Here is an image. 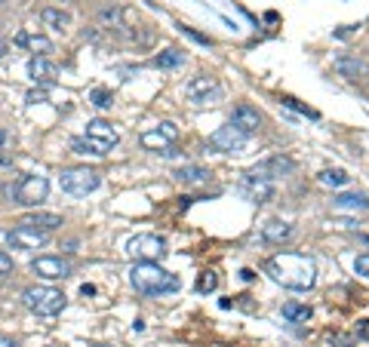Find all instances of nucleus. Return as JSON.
Segmentation results:
<instances>
[{
	"instance_id": "obj_9",
	"label": "nucleus",
	"mask_w": 369,
	"mask_h": 347,
	"mask_svg": "<svg viewBox=\"0 0 369 347\" xmlns=\"http://www.w3.org/2000/svg\"><path fill=\"white\" fill-rule=\"evenodd\" d=\"M175 139H179V126L175 123H161V126H154V130L142 132V145L148 151H163V148H170Z\"/></svg>"
},
{
	"instance_id": "obj_31",
	"label": "nucleus",
	"mask_w": 369,
	"mask_h": 347,
	"mask_svg": "<svg viewBox=\"0 0 369 347\" xmlns=\"http://www.w3.org/2000/svg\"><path fill=\"white\" fill-rule=\"evenodd\" d=\"M283 105H287V108H292V111H299V114H305V117H314V120H317V117H320V114L314 111V108H305V105H299L296 99H283Z\"/></svg>"
},
{
	"instance_id": "obj_6",
	"label": "nucleus",
	"mask_w": 369,
	"mask_h": 347,
	"mask_svg": "<svg viewBox=\"0 0 369 347\" xmlns=\"http://www.w3.org/2000/svg\"><path fill=\"white\" fill-rule=\"evenodd\" d=\"M46 194H49V182L44 175H25V179L15 184L13 197L19 206H40V203L46 200Z\"/></svg>"
},
{
	"instance_id": "obj_8",
	"label": "nucleus",
	"mask_w": 369,
	"mask_h": 347,
	"mask_svg": "<svg viewBox=\"0 0 369 347\" xmlns=\"http://www.w3.org/2000/svg\"><path fill=\"white\" fill-rule=\"evenodd\" d=\"M209 145L215 151H222V154H237V151H243V145H246V135L228 123V126H222V130H215L209 135Z\"/></svg>"
},
{
	"instance_id": "obj_13",
	"label": "nucleus",
	"mask_w": 369,
	"mask_h": 347,
	"mask_svg": "<svg viewBox=\"0 0 369 347\" xmlns=\"http://www.w3.org/2000/svg\"><path fill=\"white\" fill-rule=\"evenodd\" d=\"M231 126L234 130H240L243 135H249V132H256L258 126H262V114H258L253 105H237L234 108V114H231Z\"/></svg>"
},
{
	"instance_id": "obj_15",
	"label": "nucleus",
	"mask_w": 369,
	"mask_h": 347,
	"mask_svg": "<svg viewBox=\"0 0 369 347\" xmlns=\"http://www.w3.org/2000/svg\"><path fill=\"white\" fill-rule=\"evenodd\" d=\"M56 74H58V71H56V65L49 62L46 56H35V58L28 62V77L35 80V83H53V80H56Z\"/></svg>"
},
{
	"instance_id": "obj_4",
	"label": "nucleus",
	"mask_w": 369,
	"mask_h": 347,
	"mask_svg": "<svg viewBox=\"0 0 369 347\" xmlns=\"http://www.w3.org/2000/svg\"><path fill=\"white\" fill-rule=\"evenodd\" d=\"M102 175L96 169H87V166H77V169H65L62 172V191L71 194V197H87L99 188Z\"/></svg>"
},
{
	"instance_id": "obj_26",
	"label": "nucleus",
	"mask_w": 369,
	"mask_h": 347,
	"mask_svg": "<svg viewBox=\"0 0 369 347\" xmlns=\"http://www.w3.org/2000/svg\"><path fill=\"white\" fill-rule=\"evenodd\" d=\"M184 62V53H179V49H166V53L154 56V65L157 68H179Z\"/></svg>"
},
{
	"instance_id": "obj_11",
	"label": "nucleus",
	"mask_w": 369,
	"mask_h": 347,
	"mask_svg": "<svg viewBox=\"0 0 369 347\" xmlns=\"http://www.w3.org/2000/svg\"><path fill=\"white\" fill-rule=\"evenodd\" d=\"M6 243L15 246V249H40L46 243V234L44 231H35V227L19 225V227H13V231L6 234Z\"/></svg>"
},
{
	"instance_id": "obj_37",
	"label": "nucleus",
	"mask_w": 369,
	"mask_h": 347,
	"mask_svg": "<svg viewBox=\"0 0 369 347\" xmlns=\"http://www.w3.org/2000/svg\"><path fill=\"white\" fill-rule=\"evenodd\" d=\"M6 49H10V44H6V40H0V56H4Z\"/></svg>"
},
{
	"instance_id": "obj_41",
	"label": "nucleus",
	"mask_w": 369,
	"mask_h": 347,
	"mask_svg": "<svg viewBox=\"0 0 369 347\" xmlns=\"http://www.w3.org/2000/svg\"><path fill=\"white\" fill-rule=\"evenodd\" d=\"M0 4H4V0H0Z\"/></svg>"
},
{
	"instance_id": "obj_3",
	"label": "nucleus",
	"mask_w": 369,
	"mask_h": 347,
	"mask_svg": "<svg viewBox=\"0 0 369 347\" xmlns=\"http://www.w3.org/2000/svg\"><path fill=\"white\" fill-rule=\"evenodd\" d=\"M22 301L37 317H56L65 310V295L53 286H31V289L22 292Z\"/></svg>"
},
{
	"instance_id": "obj_12",
	"label": "nucleus",
	"mask_w": 369,
	"mask_h": 347,
	"mask_svg": "<svg viewBox=\"0 0 369 347\" xmlns=\"http://www.w3.org/2000/svg\"><path fill=\"white\" fill-rule=\"evenodd\" d=\"M240 194L246 197L249 203H268L274 197V182L268 179H253V175H246V179L240 182Z\"/></svg>"
},
{
	"instance_id": "obj_2",
	"label": "nucleus",
	"mask_w": 369,
	"mask_h": 347,
	"mask_svg": "<svg viewBox=\"0 0 369 347\" xmlns=\"http://www.w3.org/2000/svg\"><path fill=\"white\" fill-rule=\"evenodd\" d=\"M130 283L142 295H170L179 289V277L154 265V261H136L130 270Z\"/></svg>"
},
{
	"instance_id": "obj_38",
	"label": "nucleus",
	"mask_w": 369,
	"mask_h": 347,
	"mask_svg": "<svg viewBox=\"0 0 369 347\" xmlns=\"http://www.w3.org/2000/svg\"><path fill=\"white\" fill-rule=\"evenodd\" d=\"M4 141H6V132H4V130H0V145H4Z\"/></svg>"
},
{
	"instance_id": "obj_22",
	"label": "nucleus",
	"mask_w": 369,
	"mask_h": 347,
	"mask_svg": "<svg viewBox=\"0 0 369 347\" xmlns=\"http://www.w3.org/2000/svg\"><path fill=\"white\" fill-rule=\"evenodd\" d=\"M15 44H19V46H31L37 56L53 53V44H49L46 37H40V34H35V37H28V34H19V37H15Z\"/></svg>"
},
{
	"instance_id": "obj_16",
	"label": "nucleus",
	"mask_w": 369,
	"mask_h": 347,
	"mask_svg": "<svg viewBox=\"0 0 369 347\" xmlns=\"http://www.w3.org/2000/svg\"><path fill=\"white\" fill-rule=\"evenodd\" d=\"M19 225L49 234V231H56V227H62V215H56V213H31V215H25Z\"/></svg>"
},
{
	"instance_id": "obj_1",
	"label": "nucleus",
	"mask_w": 369,
	"mask_h": 347,
	"mask_svg": "<svg viewBox=\"0 0 369 347\" xmlns=\"http://www.w3.org/2000/svg\"><path fill=\"white\" fill-rule=\"evenodd\" d=\"M265 270L271 274L274 283L292 292H308L317 283V265L314 258L301 255V252H280L265 261Z\"/></svg>"
},
{
	"instance_id": "obj_10",
	"label": "nucleus",
	"mask_w": 369,
	"mask_h": 347,
	"mask_svg": "<svg viewBox=\"0 0 369 347\" xmlns=\"http://www.w3.org/2000/svg\"><path fill=\"white\" fill-rule=\"evenodd\" d=\"M31 270L40 277V280H62V277L71 274V265L62 258H53V255H44V258H35L31 261Z\"/></svg>"
},
{
	"instance_id": "obj_27",
	"label": "nucleus",
	"mask_w": 369,
	"mask_h": 347,
	"mask_svg": "<svg viewBox=\"0 0 369 347\" xmlns=\"http://www.w3.org/2000/svg\"><path fill=\"white\" fill-rule=\"evenodd\" d=\"M339 71L345 74V77L357 80L360 74H363V62H357V58H348V56H342V58H339Z\"/></svg>"
},
{
	"instance_id": "obj_19",
	"label": "nucleus",
	"mask_w": 369,
	"mask_h": 347,
	"mask_svg": "<svg viewBox=\"0 0 369 347\" xmlns=\"http://www.w3.org/2000/svg\"><path fill=\"white\" fill-rule=\"evenodd\" d=\"M262 236L265 243H274V246H283V243L292 236V227L287 222H277V218H271L265 227H262Z\"/></svg>"
},
{
	"instance_id": "obj_32",
	"label": "nucleus",
	"mask_w": 369,
	"mask_h": 347,
	"mask_svg": "<svg viewBox=\"0 0 369 347\" xmlns=\"http://www.w3.org/2000/svg\"><path fill=\"white\" fill-rule=\"evenodd\" d=\"M6 274H13V258L6 252H0V277H6Z\"/></svg>"
},
{
	"instance_id": "obj_29",
	"label": "nucleus",
	"mask_w": 369,
	"mask_h": 347,
	"mask_svg": "<svg viewBox=\"0 0 369 347\" xmlns=\"http://www.w3.org/2000/svg\"><path fill=\"white\" fill-rule=\"evenodd\" d=\"M89 99H92V105H96V108H111V105H114V96H111L108 89H102V87L92 89Z\"/></svg>"
},
{
	"instance_id": "obj_7",
	"label": "nucleus",
	"mask_w": 369,
	"mask_h": 347,
	"mask_svg": "<svg viewBox=\"0 0 369 347\" xmlns=\"http://www.w3.org/2000/svg\"><path fill=\"white\" fill-rule=\"evenodd\" d=\"M222 96V87L215 77H206V74H200V77H191L184 83V99L197 101V105H206V101L219 99Z\"/></svg>"
},
{
	"instance_id": "obj_33",
	"label": "nucleus",
	"mask_w": 369,
	"mask_h": 347,
	"mask_svg": "<svg viewBox=\"0 0 369 347\" xmlns=\"http://www.w3.org/2000/svg\"><path fill=\"white\" fill-rule=\"evenodd\" d=\"M354 270H357V274H363V277H369V255H357Z\"/></svg>"
},
{
	"instance_id": "obj_18",
	"label": "nucleus",
	"mask_w": 369,
	"mask_h": 347,
	"mask_svg": "<svg viewBox=\"0 0 369 347\" xmlns=\"http://www.w3.org/2000/svg\"><path fill=\"white\" fill-rule=\"evenodd\" d=\"M87 135L89 139H99V141H105V145H117L120 141V135H117V130L108 120H89L87 123Z\"/></svg>"
},
{
	"instance_id": "obj_21",
	"label": "nucleus",
	"mask_w": 369,
	"mask_h": 347,
	"mask_svg": "<svg viewBox=\"0 0 369 347\" xmlns=\"http://www.w3.org/2000/svg\"><path fill=\"white\" fill-rule=\"evenodd\" d=\"M209 169H204V166H182L179 172H175V179L179 182H184V184H200V182H209Z\"/></svg>"
},
{
	"instance_id": "obj_25",
	"label": "nucleus",
	"mask_w": 369,
	"mask_h": 347,
	"mask_svg": "<svg viewBox=\"0 0 369 347\" xmlns=\"http://www.w3.org/2000/svg\"><path fill=\"white\" fill-rule=\"evenodd\" d=\"M317 179H320L323 188H345V184H348V175L342 172V169H323Z\"/></svg>"
},
{
	"instance_id": "obj_36",
	"label": "nucleus",
	"mask_w": 369,
	"mask_h": 347,
	"mask_svg": "<svg viewBox=\"0 0 369 347\" xmlns=\"http://www.w3.org/2000/svg\"><path fill=\"white\" fill-rule=\"evenodd\" d=\"M46 99V92L44 89H35V92H28V101H44Z\"/></svg>"
},
{
	"instance_id": "obj_40",
	"label": "nucleus",
	"mask_w": 369,
	"mask_h": 347,
	"mask_svg": "<svg viewBox=\"0 0 369 347\" xmlns=\"http://www.w3.org/2000/svg\"><path fill=\"white\" fill-rule=\"evenodd\" d=\"M360 240H363V243H366V246H369V236H360Z\"/></svg>"
},
{
	"instance_id": "obj_39",
	"label": "nucleus",
	"mask_w": 369,
	"mask_h": 347,
	"mask_svg": "<svg viewBox=\"0 0 369 347\" xmlns=\"http://www.w3.org/2000/svg\"><path fill=\"white\" fill-rule=\"evenodd\" d=\"M89 347H114V344H89Z\"/></svg>"
},
{
	"instance_id": "obj_23",
	"label": "nucleus",
	"mask_w": 369,
	"mask_h": 347,
	"mask_svg": "<svg viewBox=\"0 0 369 347\" xmlns=\"http://www.w3.org/2000/svg\"><path fill=\"white\" fill-rule=\"evenodd\" d=\"M283 317H287L289 323H308V320H311V308H308V304L287 301L283 304Z\"/></svg>"
},
{
	"instance_id": "obj_35",
	"label": "nucleus",
	"mask_w": 369,
	"mask_h": 347,
	"mask_svg": "<svg viewBox=\"0 0 369 347\" xmlns=\"http://www.w3.org/2000/svg\"><path fill=\"white\" fill-rule=\"evenodd\" d=\"M357 338H366L369 341V320H363V323L357 326Z\"/></svg>"
},
{
	"instance_id": "obj_24",
	"label": "nucleus",
	"mask_w": 369,
	"mask_h": 347,
	"mask_svg": "<svg viewBox=\"0 0 369 347\" xmlns=\"http://www.w3.org/2000/svg\"><path fill=\"white\" fill-rule=\"evenodd\" d=\"M335 206L339 209H369V197L366 194H339V197H335Z\"/></svg>"
},
{
	"instance_id": "obj_17",
	"label": "nucleus",
	"mask_w": 369,
	"mask_h": 347,
	"mask_svg": "<svg viewBox=\"0 0 369 347\" xmlns=\"http://www.w3.org/2000/svg\"><path fill=\"white\" fill-rule=\"evenodd\" d=\"M71 151H74V154H83V157H105L108 151H111V145H105V141L83 135V139H74L71 141Z\"/></svg>"
},
{
	"instance_id": "obj_28",
	"label": "nucleus",
	"mask_w": 369,
	"mask_h": 347,
	"mask_svg": "<svg viewBox=\"0 0 369 347\" xmlns=\"http://www.w3.org/2000/svg\"><path fill=\"white\" fill-rule=\"evenodd\" d=\"M215 286H219V277H215V270H204V274L197 277V292H213Z\"/></svg>"
},
{
	"instance_id": "obj_5",
	"label": "nucleus",
	"mask_w": 369,
	"mask_h": 347,
	"mask_svg": "<svg viewBox=\"0 0 369 347\" xmlns=\"http://www.w3.org/2000/svg\"><path fill=\"white\" fill-rule=\"evenodd\" d=\"M127 252L136 261H161L166 255V243L157 234H136L127 243Z\"/></svg>"
},
{
	"instance_id": "obj_20",
	"label": "nucleus",
	"mask_w": 369,
	"mask_h": 347,
	"mask_svg": "<svg viewBox=\"0 0 369 347\" xmlns=\"http://www.w3.org/2000/svg\"><path fill=\"white\" fill-rule=\"evenodd\" d=\"M40 19H44V25H49L53 31H65L71 25V15L65 10H56V6H46V10L40 13Z\"/></svg>"
},
{
	"instance_id": "obj_14",
	"label": "nucleus",
	"mask_w": 369,
	"mask_h": 347,
	"mask_svg": "<svg viewBox=\"0 0 369 347\" xmlns=\"http://www.w3.org/2000/svg\"><path fill=\"white\" fill-rule=\"evenodd\" d=\"M292 169H296V163H292L289 157H274V160H268V163H262V166L249 169V175H253V179H268V182H274V175L292 172Z\"/></svg>"
},
{
	"instance_id": "obj_30",
	"label": "nucleus",
	"mask_w": 369,
	"mask_h": 347,
	"mask_svg": "<svg viewBox=\"0 0 369 347\" xmlns=\"http://www.w3.org/2000/svg\"><path fill=\"white\" fill-rule=\"evenodd\" d=\"M326 344H330V347H354V338L342 335V332H330V335H326Z\"/></svg>"
},
{
	"instance_id": "obj_34",
	"label": "nucleus",
	"mask_w": 369,
	"mask_h": 347,
	"mask_svg": "<svg viewBox=\"0 0 369 347\" xmlns=\"http://www.w3.org/2000/svg\"><path fill=\"white\" fill-rule=\"evenodd\" d=\"M182 31H184V34H188V37H194V40H197V44H206V46H209V44H213V40H209V37H204V34H197L194 28H184V25H182Z\"/></svg>"
}]
</instances>
